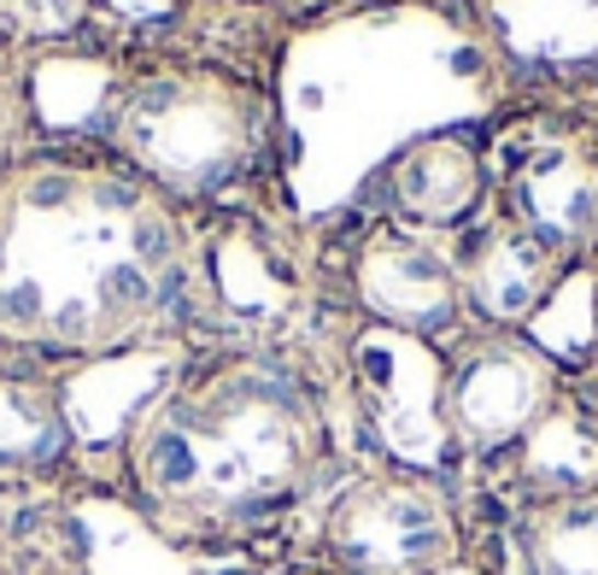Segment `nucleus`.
Masks as SVG:
<instances>
[{"instance_id": "obj_15", "label": "nucleus", "mask_w": 598, "mask_h": 575, "mask_svg": "<svg viewBox=\"0 0 598 575\" xmlns=\"http://www.w3.org/2000/svg\"><path fill=\"white\" fill-rule=\"evenodd\" d=\"M440 575H475V570H440Z\"/></svg>"}, {"instance_id": "obj_13", "label": "nucleus", "mask_w": 598, "mask_h": 575, "mask_svg": "<svg viewBox=\"0 0 598 575\" xmlns=\"http://www.w3.org/2000/svg\"><path fill=\"white\" fill-rule=\"evenodd\" d=\"M89 0H0V30L7 36H65L82 24Z\"/></svg>"}, {"instance_id": "obj_5", "label": "nucleus", "mask_w": 598, "mask_h": 575, "mask_svg": "<svg viewBox=\"0 0 598 575\" xmlns=\"http://www.w3.org/2000/svg\"><path fill=\"white\" fill-rule=\"evenodd\" d=\"M440 405H447L452 441L470 447H505L534 435L545 411L557 405V376L534 347L522 341H482L440 376Z\"/></svg>"}, {"instance_id": "obj_2", "label": "nucleus", "mask_w": 598, "mask_h": 575, "mask_svg": "<svg viewBox=\"0 0 598 575\" xmlns=\"http://www.w3.org/2000/svg\"><path fill=\"white\" fill-rule=\"evenodd\" d=\"M323 459V411L287 364L229 359L165 387L129 429L135 494L165 529H247Z\"/></svg>"}, {"instance_id": "obj_11", "label": "nucleus", "mask_w": 598, "mask_h": 575, "mask_svg": "<svg viewBox=\"0 0 598 575\" xmlns=\"http://www.w3.org/2000/svg\"><path fill=\"white\" fill-rule=\"evenodd\" d=\"M528 575H598V487L552 494L522 517Z\"/></svg>"}, {"instance_id": "obj_7", "label": "nucleus", "mask_w": 598, "mask_h": 575, "mask_svg": "<svg viewBox=\"0 0 598 575\" xmlns=\"http://www.w3.org/2000/svg\"><path fill=\"white\" fill-rule=\"evenodd\" d=\"M358 376H364L358 387H364L370 417L387 435V447L417 464H435L440 447L452 441V429H447V405H440V376L417 359V347L405 352L399 335H387L370 352H358Z\"/></svg>"}, {"instance_id": "obj_3", "label": "nucleus", "mask_w": 598, "mask_h": 575, "mask_svg": "<svg viewBox=\"0 0 598 575\" xmlns=\"http://www.w3.org/2000/svg\"><path fill=\"white\" fill-rule=\"evenodd\" d=\"M264 129L259 94L224 71H147L112 100V142L135 177L194 200L241 177Z\"/></svg>"}, {"instance_id": "obj_9", "label": "nucleus", "mask_w": 598, "mask_h": 575, "mask_svg": "<svg viewBox=\"0 0 598 575\" xmlns=\"http://www.w3.org/2000/svg\"><path fill=\"white\" fill-rule=\"evenodd\" d=\"M387 189H393V206L411 224H429V229L464 224L475 200H482V159L458 135H417L387 165Z\"/></svg>"}, {"instance_id": "obj_10", "label": "nucleus", "mask_w": 598, "mask_h": 575, "mask_svg": "<svg viewBox=\"0 0 598 575\" xmlns=\"http://www.w3.org/2000/svg\"><path fill=\"white\" fill-rule=\"evenodd\" d=\"M552 264L557 252L540 247L528 229L517 224H493L470 241V252L458 259V277H464V294L499 324H517L540 306V294L552 288Z\"/></svg>"}, {"instance_id": "obj_8", "label": "nucleus", "mask_w": 598, "mask_h": 575, "mask_svg": "<svg viewBox=\"0 0 598 575\" xmlns=\"http://www.w3.org/2000/svg\"><path fill=\"white\" fill-rule=\"evenodd\" d=\"M510 224L528 229L540 247H580L598 229V177L575 147H540L510 177Z\"/></svg>"}, {"instance_id": "obj_14", "label": "nucleus", "mask_w": 598, "mask_h": 575, "mask_svg": "<svg viewBox=\"0 0 598 575\" xmlns=\"http://www.w3.org/2000/svg\"><path fill=\"white\" fill-rule=\"evenodd\" d=\"M24 135V94L12 89V77H0V177L12 171V154H19Z\"/></svg>"}, {"instance_id": "obj_1", "label": "nucleus", "mask_w": 598, "mask_h": 575, "mask_svg": "<svg viewBox=\"0 0 598 575\" xmlns=\"http://www.w3.org/2000/svg\"><path fill=\"white\" fill-rule=\"evenodd\" d=\"M194 294L177 200L129 165L24 159L0 177V341L117 352L170 329Z\"/></svg>"}, {"instance_id": "obj_6", "label": "nucleus", "mask_w": 598, "mask_h": 575, "mask_svg": "<svg viewBox=\"0 0 598 575\" xmlns=\"http://www.w3.org/2000/svg\"><path fill=\"white\" fill-rule=\"evenodd\" d=\"M358 294H364V306L399 335H435L458 317L464 277H458V264L447 252H435L429 241L382 235V241L358 259Z\"/></svg>"}, {"instance_id": "obj_4", "label": "nucleus", "mask_w": 598, "mask_h": 575, "mask_svg": "<svg viewBox=\"0 0 598 575\" xmlns=\"http://www.w3.org/2000/svg\"><path fill=\"white\" fill-rule=\"evenodd\" d=\"M323 546L340 575H440L458 557V522L435 482L387 470L352 482L329 505Z\"/></svg>"}, {"instance_id": "obj_12", "label": "nucleus", "mask_w": 598, "mask_h": 575, "mask_svg": "<svg viewBox=\"0 0 598 575\" xmlns=\"http://www.w3.org/2000/svg\"><path fill=\"white\" fill-rule=\"evenodd\" d=\"M65 441V417L36 387H0V459H47Z\"/></svg>"}]
</instances>
